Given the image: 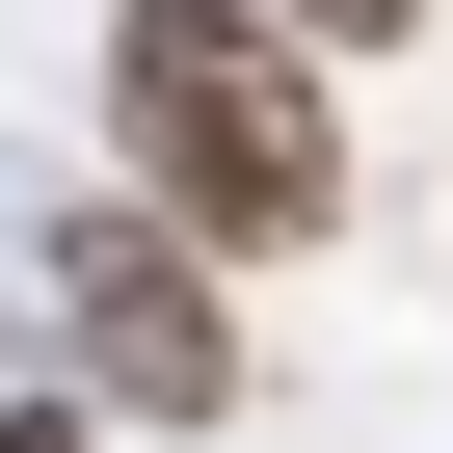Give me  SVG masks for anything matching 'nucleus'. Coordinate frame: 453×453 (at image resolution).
Listing matches in <instances>:
<instances>
[{"label": "nucleus", "mask_w": 453, "mask_h": 453, "mask_svg": "<svg viewBox=\"0 0 453 453\" xmlns=\"http://www.w3.org/2000/svg\"><path fill=\"white\" fill-rule=\"evenodd\" d=\"M107 134H134V213L187 267H294L347 213V107H320V54L267 0H134L107 27Z\"/></svg>", "instance_id": "nucleus-1"}, {"label": "nucleus", "mask_w": 453, "mask_h": 453, "mask_svg": "<svg viewBox=\"0 0 453 453\" xmlns=\"http://www.w3.org/2000/svg\"><path fill=\"white\" fill-rule=\"evenodd\" d=\"M54 320H81V373H107V400H160V426L241 400V294H213L160 213H81V241H54Z\"/></svg>", "instance_id": "nucleus-2"}, {"label": "nucleus", "mask_w": 453, "mask_h": 453, "mask_svg": "<svg viewBox=\"0 0 453 453\" xmlns=\"http://www.w3.org/2000/svg\"><path fill=\"white\" fill-rule=\"evenodd\" d=\"M294 27H320V54H400V27H426V0H294Z\"/></svg>", "instance_id": "nucleus-3"}, {"label": "nucleus", "mask_w": 453, "mask_h": 453, "mask_svg": "<svg viewBox=\"0 0 453 453\" xmlns=\"http://www.w3.org/2000/svg\"><path fill=\"white\" fill-rule=\"evenodd\" d=\"M0 453H81V400H0Z\"/></svg>", "instance_id": "nucleus-4"}]
</instances>
